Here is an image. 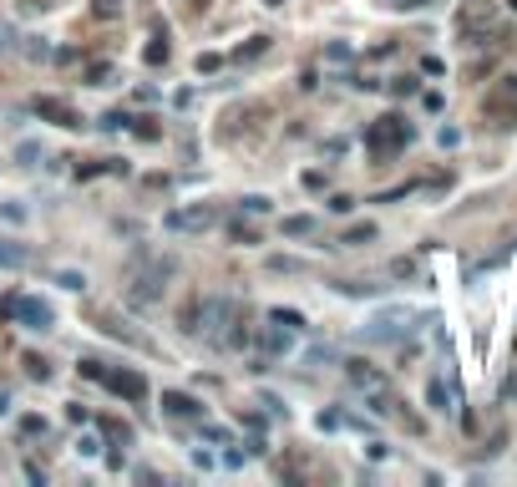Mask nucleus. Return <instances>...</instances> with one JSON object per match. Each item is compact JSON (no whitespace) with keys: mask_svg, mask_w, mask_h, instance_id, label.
Segmentation results:
<instances>
[{"mask_svg":"<svg viewBox=\"0 0 517 487\" xmlns=\"http://www.w3.org/2000/svg\"><path fill=\"white\" fill-rule=\"evenodd\" d=\"M218 67H224V56H213V51H208V56H198V71H218Z\"/></svg>","mask_w":517,"mask_h":487,"instance_id":"2f4dec72","label":"nucleus"},{"mask_svg":"<svg viewBox=\"0 0 517 487\" xmlns=\"http://www.w3.org/2000/svg\"><path fill=\"white\" fill-rule=\"evenodd\" d=\"M370 239H376V224H355V228H350V234H345L340 244H370Z\"/></svg>","mask_w":517,"mask_h":487,"instance_id":"412c9836","label":"nucleus"},{"mask_svg":"<svg viewBox=\"0 0 517 487\" xmlns=\"http://www.w3.org/2000/svg\"><path fill=\"white\" fill-rule=\"evenodd\" d=\"M330 209H335V213H350V209H355V198H345V193H335V198H330Z\"/></svg>","mask_w":517,"mask_h":487,"instance_id":"7c9ffc66","label":"nucleus"},{"mask_svg":"<svg viewBox=\"0 0 517 487\" xmlns=\"http://www.w3.org/2000/svg\"><path fill=\"white\" fill-rule=\"evenodd\" d=\"M101 386L117 391V396H127V401H147V381H142L137 370H107V376H101Z\"/></svg>","mask_w":517,"mask_h":487,"instance_id":"9b49d317","label":"nucleus"},{"mask_svg":"<svg viewBox=\"0 0 517 487\" xmlns=\"http://www.w3.org/2000/svg\"><path fill=\"white\" fill-rule=\"evenodd\" d=\"M426 401H431V412H451V391H446V376H431V386H426Z\"/></svg>","mask_w":517,"mask_h":487,"instance_id":"4468645a","label":"nucleus"},{"mask_svg":"<svg viewBox=\"0 0 517 487\" xmlns=\"http://www.w3.org/2000/svg\"><path fill=\"white\" fill-rule=\"evenodd\" d=\"M92 10H97V16H101V21H112V16H122V0H97V5H92Z\"/></svg>","mask_w":517,"mask_h":487,"instance_id":"393cba45","label":"nucleus"},{"mask_svg":"<svg viewBox=\"0 0 517 487\" xmlns=\"http://www.w3.org/2000/svg\"><path fill=\"white\" fill-rule=\"evenodd\" d=\"M507 5H512V10H517V0H507Z\"/></svg>","mask_w":517,"mask_h":487,"instance_id":"72a5a7b5","label":"nucleus"},{"mask_svg":"<svg viewBox=\"0 0 517 487\" xmlns=\"http://www.w3.org/2000/svg\"><path fill=\"white\" fill-rule=\"evenodd\" d=\"M264 51H269V36H254V41H249V46H243V51H239V61H243V56H249V61H254V56H264Z\"/></svg>","mask_w":517,"mask_h":487,"instance_id":"b1692460","label":"nucleus"},{"mask_svg":"<svg viewBox=\"0 0 517 487\" xmlns=\"http://www.w3.org/2000/svg\"><path fill=\"white\" fill-rule=\"evenodd\" d=\"M239 213H254V219H258V213H269V198L264 193H249V198L239 203Z\"/></svg>","mask_w":517,"mask_h":487,"instance_id":"aec40b11","label":"nucleus"},{"mask_svg":"<svg viewBox=\"0 0 517 487\" xmlns=\"http://www.w3.org/2000/svg\"><path fill=\"white\" fill-rule=\"evenodd\" d=\"M82 376L86 381H101V376H107V366H101V361H82Z\"/></svg>","mask_w":517,"mask_h":487,"instance_id":"c85d7f7f","label":"nucleus"},{"mask_svg":"<svg viewBox=\"0 0 517 487\" xmlns=\"http://www.w3.org/2000/svg\"><path fill=\"white\" fill-rule=\"evenodd\" d=\"M304 234H315V213H289L284 219V239H304Z\"/></svg>","mask_w":517,"mask_h":487,"instance_id":"2eb2a0df","label":"nucleus"},{"mask_svg":"<svg viewBox=\"0 0 517 487\" xmlns=\"http://www.w3.org/2000/svg\"><path fill=\"white\" fill-rule=\"evenodd\" d=\"M132 132L142 137V143H152V137H158V132H163V127H158V122H152V117H142V122L132 127Z\"/></svg>","mask_w":517,"mask_h":487,"instance_id":"a878e982","label":"nucleus"},{"mask_svg":"<svg viewBox=\"0 0 517 487\" xmlns=\"http://www.w3.org/2000/svg\"><path fill=\"white\" fill-rule=\"evenodd\" d=\"M36 254L25 249V244H10V239H0V269H25Z\"/></svg>","mask_w":517,"mask_h":487,"instance_id":"ddd939ff","label":"nucleus"},{"mask_svg":"<svg viewBox=\"0 0 517 487\" xmlns=\"http://www.w3.org/2000/svg\"><path fill=\"white\" fill-rule=\"evenodd\" d=\"M406 143H411V122L396 117V112H385V117H376L365 127V147L376 152V158H396Z\"/></svg>","mask_w":517,"mask_h":487,"instance_id":"20e7f679","label":"nucleus"},{"mask_svg":"<svg viewBox=\"0 0 517 487\" xmlns=\"http://www.w3.org/2000/svg\"><path fill=\"white\" fill-rule=\"evenodd\" d=\"M416 320H421L416 310H400V305H396V310H381L365 325V345H400L411 330H416Z\"/></svg>","mask_w":517,"mask_h":487,"instance_id":"39448f33","label":"nucleus"},{"mask_svg":"<svg viewBox=\"0 0 517 487\" xmlns=\"http://www.w3.org/2000/svg\"><path fill=\"white\" fill-rule=\"evenodd\" d=\"M122 127H132L127 112H107V117H101V132H122Z\"/></svg>","mask_w":517,"mask_h":487,"instance_id":"4be33fe9","label":"nucleus"},{"mask_svg":"<svg viewBox=\"0 0 517 487\" xmlns=\"http://www.w3.org/2000/svg\"><path fill=\"white\" fill-rule=\"evenodd\" d=\"M163 412L173 421H193V416H203V401H193L188 391H163Z\"/></svg>","mask_w":517,"mask_h":487,"instance_id":"f8f14e48","label":"nucleus"},{"mask_svg":"<svg viewBox=\"0 0 517 487\" xmlns=\"http://www.w3.org/2000/svg\"><path fill=\"white\" fill-rule=\"evenodd\" d=\"M294 335H300V330H289V325H279V320H269V325L258 330L264 361H274V355H289V351H294Z\"/></svg>","mask_w":517,"mask_h":487,"instance_id":"9d476101","label":"nucleus"},{"mask_svg":"<svg viewBox=\"0 0 517 487\" xmlns=\"http://www.w3.org/2000/svg\"><path fill=\"white\" fill-rule=\"evenodd\" d=\"M31 107H36V117H46V122H56V127H82V112H76L67 97H36Z\"/></svg>","mask_w":517,"mask_h":487,"instance_id":"1a4fd4ad","label":"nucleus"},{"mask_svg":"<svg viewBox=\"0 0 517 487\" xmlns=\"http://www.w3.org/2000/svg\"><path fill=\"white\" fill-rule=\"evenodd\" d=\"M173 259H158V254H147V249H137L132 254V264H127V279H122V300L132 305V310H147V305H158L163 300V285L173 279Z\"/></svg>","mask_w":517,"mask_h":487,"instance_id":"f257e3e1","label":"nucleus"},{"mask_svg":"<svg viewBox=\"0 0 517 487\" xmlns=\"http://www.w3.org/2000/svg\"><path fill=\"white\" fill-rule=\"evenodd\" d=\"M482 117L492 122V127H512V122H517V76H502L492 92H487Z\"/></svg>","mask_w":517,"mask_h":487,"instance_id":"0eeeda50","label":"nucleus"},{"mask_svg":"<svg viewBox=\"0 0 517 487\" xmlns=\"http://www.w3.org/2000/svg\"><path fill=\"white\" fill-rule=\"evenodd\" d=\"M243 310H239V300H228V294H208V300L198 305V325L193 330H203L213 345H224L228 340V325H239Z\"/></svg>","mask_w":517,"mask_h":487,"instance_id":"f03ea898","label":"nucleus"},{"mask_svg":"<svg viewBox=\"0 0 517 487\" xmlns=\"http://www.w3.org/2000/svg\"><path fill=\"white\" fill-rule=\"evenodd\" d=\"M228 234H234V244H258V228H254V224H243V219H239V224H228Z\"/></svg>","mask_w":517,"mask_h":487,"instance_id":"6ab92c4d","label":"nucleus"},{"mask_svg":"<svg viewBox=\"0 0 517 487\" xmlns=\"http://www.w3.org/2000/svg\"><path fill=\"white\" fill-rule=\"evenodd\" d=\"M163 224H167V228H178V234H208V228L218 224V213L208 209V203H193V209H173Z\"/></svg>","mask_w":517,"mask_h":487,"instance_id":"6e6552de","label":"nucleus"},{"mask_svg":"<svg viewBox=\"0 0 517 487\" xmlns=\"http://www.w3.org/2000/svg\"><path fill=\"white\" fill-rule=\"evenodd\" d=\"M86 76H92V86H107V82H112V67H107V61H97Z\"/></svg>","mask_w":517,"mask_h":487,"instance_id":"bb28decb","label":"nucleus"},{"mask_svg":"<svg viewBox=\"0 0 517 487\" xmlns=\"http://www.w3.org/2000/svg\"><path fill=\"white\" fill-rule=\"evenodd\" d=\"M142 56H147V67H163V61L173 56V46H167V31H163V36H152V46L142 51Z\"/></svg>","mask_w":517,"mask_h":487,"instance_id":"dca6fc26","label":"nucleus"},{"mask_svg":"<svg viewBox=\"0 0 517 487\" xmlns=\"http://www.w3.org/2000/svg\"><path fill=\"white\" fill-rule=\"evenodd\" d=\"M497 31V5L492 0H461L457 5V36L461 46H482Z\"/></svg>","mask_w":517,"mask_h":487,"instance_id":"7ed1b4c3","label":"nucleus"},{"mask_svg":"<svg viewBox=\"0 0 517 487\" xmlns=\"http://www.w3.org/2000/svg\"><path fill=\"white\" fill-rule=\"evenodd\" d=\"M16 158H21V163H36V158H41V147H36V143H21Z\"/></svg>","mask_w":517,"mask_h":487,"instance_id":"c756f323","label":"nucleus"},{"mask_svg":"<svg viewBox=\"0 0 517 487\" xmlns=\"http://www.w3.org/2000/svg\"><path fill=\"white\" fill-rule=\"evenodd\" d=\"M41 431H46L41 416H25V421H21V437H41Z\"/></svg>","mask_w":517,"mask_h":487,"instance_id":"cd10ccee","label":"nucleus"},{"mask_svg":"<svg viewBox=\"0 0 517 487\" xmlns=\"http://www.w3.org/2000/svg\"><path fill=\"white\" fill-rule=\"evenodd\" d=\"M269 320H279V325H289V330H304V315L300 310H284V305H279V310H269Z\"/></svg>","mask_w":517,"mask_h":487,"instance_id":"a211bd4d","label":"nucleus"},{"mask_svg":"<svg viewBox=\"0 0 517 487\" xmlns=\"http://www.w3.org/2000/svg\"><path fill=\"white\" fill-rule=\"evenodd\" d=\"M264 5H284V0H264Z\"/></svg>","mask_w":517,"mask_h":487,"instance_id":"473e14b6","label":"nucleus"},{"mask_svg":"<svg viewBox=\"0 0 517 487\" xmlns=\"http://www.w3.org/2000/svg\"><path fill=\"white\" fill-rule=\"evenodd\" d=\"M0 310H5V320H16L25 330H51V320H56V310L46 300H36V294H5Z\"/></svg>","mask_w":517,"mask_h":487,"instance_id":"423d86ee","label":"nucleus"},{"mask_svg":"<svg viewBox=\"0 0 517 487\" xmlns=\"http://www.w3.org/2000/svg\"><path fill=\"white\" fill-rule=\"evenodd\" d=\"M56 285H61V289H82L86 274H76V269H56Z\"/></svg>","mask_w":517,"mask_h":487,"instance_id":"5701e85b","label":"nucleus"},{"mask_svg":"<svg viewBox=\"0 0 517 487\" xmlns=\"http://www.w3.org/2000/svg\"><path fill=\"white\" fill-rule=\"evenodd\" d=\"M21 366H25V376H31V381H51V366L41 361V355H21Z\"/></svg>","mask_w":517,"mask_h":487,"instance_id":"f3484780","label":"nucleus"}]
</instances>
